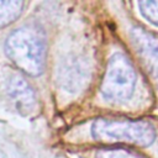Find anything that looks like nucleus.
I'll return each instance as SVG.
<instances>
[{"instance_id": "nucleus-1", "label": "nucleus", "mask_w": 158, "mask_h": 158, "mask_svg": "<svg viewBox=\"0 0 158 158\" xmlns=\"http://www.w3.org/2000/svg\"><path fill=\"white\" fill-rule=\"evenodd\" d=\"M7 58L25 74L40 75L44 69L46 42L42 32L25 26L12 31L5 41Z\"/></svg>"}, {"instance_id": "nucleus-2", "label": "nucleus", "mask_w": 158, "mask_h": 158, "mask_svg": "<svg viewBox=\"0 0 158 158\" xmlns=\"http://www.w3.org/2000/svg\"><path fill=\"white\" fill-rule=\"evenodd\" d=\"M91 135L100 142H123L141 147L151 146L156 139V130L151 123L123 118H98L93 123Z\"/></svg>"}, {"instance_id": "nucleus-3", "label": "nucleus", "mask_w": 158, "mask_h": 158, "mask_svg": "<svg viewBox=\"0 0 158 158\" xmlns=\"http://www.w3.org/2000/svg\"><path fill=\"white\" fill-rule=\"evenodd\" d=\"M136 70L131 60L122 53H114L106 65L100 85L101 95L112 102L128 100L135 90Z\"/></svg>"}, {"instance_id": "nucleus-4", "label": "nucleus", "mask_w": 158, "mask_h": 158, "mask_svg": "<svg viewBox=\"0 0 158 158\" xmlns=\"http://www.w3.org/2000/svg\"><path fill=\"white\" fill-rule=\"evenodd\" d=\"M130 41L141 64L158 88V36L142 27H132Z\"/></svg>"}, {"instance_id": "nucleus-5", "label": "nucleus", "mask_w": 158, "mask_h": 158, "mask_svg": "<svg viewBox=\"0 0 158 158\" xmlns=\"http://www.w3.org/2000/svg\"><path fill=\"white\" fill-rule=\"evenodd\" d=\"M7 95L15 109L22 115H30L37 109V98L35 90L26 79L20 75H12L7 81Z\"/></svg>"}, {"instance_id": "nucleus-6", "label": "nucleus", "mask_w": 158, "mask_h": 158, "mask_svg": "<svg viewBox=\"0 0 158 158\" xmlns=\"http://www.w3.org/2000/svg\"><path fill=\"white\" fill-rule=\"evenodd\" d=\"M23 6V1L0 0V28L12 23L21 15Z\"/></svg>"}, {"instance_id": "nucleus-7", "label": "nucleus", "mask_w": 158, "mask_h": 158, "mask_svg": "<svg viewBox=\"0 0 158 158\" xmlns=\"http://www.w3.org/2000/svg\"><path fill=\"white\" fill-rule=\"evenodd\" d=\"M95 158H146L142 154L126 148H101L96 152Z\"/></svg>"}, {"instance_id": "nucleus-8", "label": "nucleus", "mask_w": 158, "mask_h": 158, "mask_svg": "<svg viewBox=\"0 0 158 158\" xmlns=\"http://www.w3.org/2000/svg\"><path fill=\"white\" fill-rule=\"evenodd\" d=\"M142 16L151 23L158 26V0H143L138 2Z\"/></svg>"}]
</instances>
